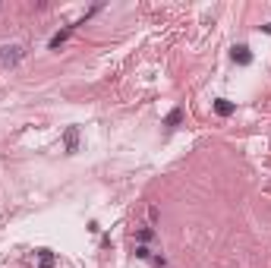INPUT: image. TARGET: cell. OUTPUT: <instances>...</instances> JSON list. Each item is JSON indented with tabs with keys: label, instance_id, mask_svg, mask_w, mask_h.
Here are the masks:
<instances>
[{
	"label": "cell",
	"instance_id": "6da1fadb",
	"mask_svg": "<svg viewBox=\"0 0 271 268\" xmlns=\"http://www.w3.org/2000/svg\"><path fill=\"white\" fill-rule=\"evenodd\" d=\"M22 57H26V47L22 44H4V47H0V66H4V69L16 66Z\"/></svg>",
	"mask_w": 271,
	"mask_h": 268
},
{
	"label": "cell",
	"instance_id": "7a4b0ae2",
	"mask_svg": "<svg viewBox=\"0 0 271 268\" xmlns=\"http://www.w3.org/2000/svg\"><path fill=\"white\" fill-rule=\"evenodd\" d=\"M230 57L237 60L240 66H249V63H252V54H249V47H246V44H237V47H233V54H230Z\"/></svg>",
	"mask_w": 271,
	"mask_h": 268
},
{
	"label": "cell",
	"instance_id": "30bf717a",
	"mask_svg": "<svg viewBox=\"0 0 271 268\" xmlns=\"http://www.w3.org/2000/svg\"><path fill=\"white\" fill-rule=\"evenodd\" d=\"M262 32H268V35H271V22H268V26H262Z\"/></svg>",
	"mask_w": 271,
	"mask_h": 268
},
{
	"label": "cell",
	"instance_id": "5b68a950",
	"mask_svg": "<svg viewBox=\"0 0 271 268\" xmlns=\"http://www.w3.org/2000/svg\"><path fill=\"white\" fill-rule=\"evenodd\" d=\"M76 26H79V22H76ZM76 26H66L63 32H57V35H54V38H51V51H57V47H60V44H63V41L69 38V35L76 32Z\"/></svg>",
	"mask_w": 271,
	"mask_h": 268
},
{
	"label": "cell",
	"instance_id": "ba28073f",
	"mask_svg": "<svg viewBox=\"0 0 271 268\" xmlns=\"http://www.w3.org/2000/svg\"><path fill=\"white\" fill-rule=\"evenodd\" d=\"M51 265H54V253L41 249V265H38V268H51Z\"/></svg>",
	"mask_w": 271,
	"mask_h": 268
},
{
	"label": "cell",
	"instance_id": "8992f818",
	"mask_svg": "<svg viewBox=\"0 0 271 268\" xmlns=\"http://www.w3.org/2000/svg\"><path fill=\"white\" fill-rule=\"evenodd\" d=\"M180 120H183V111H180V107H174V111L167 114V120H164V127H167V130H174Z\"/></svg>",
	"mask_w": 271,
	"mask_h": 268
},
{
	"label": "cell",
	"instance_id": "3957f363",
	"mask_svg": "<svg viewBox=\"0 0 271 268\" xmlns=\"http://www.w3.org/2000/svg\"><path fill=\"white\" fill-rule=\"evenodd\" d=\"M233 111H237V104H233V101H227V98L214 101V114H218V117H230Z\"/></svg>",
	"mask_w": 271,
	"mask_h": 268
},
{
	"label": "cell",
	"instance_id": "9c48e42d",
	"mask_svg": "<svg viewBox=\"0 0 271 268\" xmlns=\"http://www.w3.org/2000/svg\"><path fill=\"white\" fill-rule=\"evenodd\" d=\"M136 256H139V259H152V253H149L145 246H139V249H136Z\"/></svg>",
	"mask_w": 271,
	"mask_h": 268
},
{
	"label": "cell",
	"instance_id": "277c9868",
	"mask_svg": "<svg viewBox=\"0 0 271 268\" xmlns=\"http://www.w3.org/2000/svg\"><path fill=\"white\" fill-rule=\"evenodd\" d=\"M76 145H79V130L69 127V130L63 133V149H66V152H76Z\"/></svg>",
	"mask_w": 271,
	"mask_h": 268
},
{
	"label": "cell",
	"instance_id": "52a82bcc",
	"mask_svg": "<svg viewBox=\"0 0 271 268\" xmlns=\"http://www.w3.org/2000/svg\"><path fill=\"white\" fill-rule=\"evenodd\" d=\"M152 237H155V230H152V227H142L139 234H136V240H139V243H149Z\"/></svg>",
	"mask_w": 271,
	"mask_h": 268
}]
</instances>
